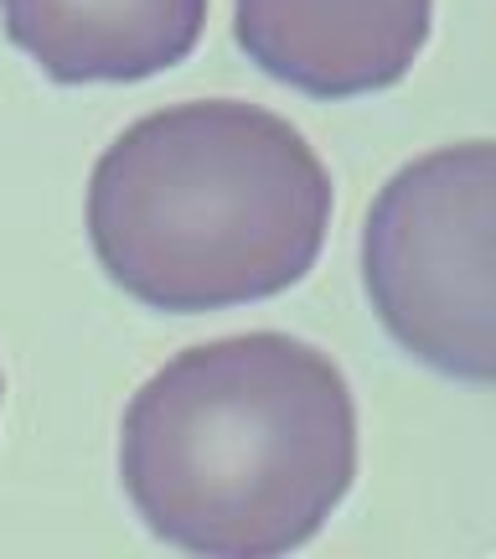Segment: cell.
<instances>
[{
  "label": "cell",
  "instance_id": "5b68a950",
  "mask_svg": "<svg viewBox=\"0 0 496 559\" xmlns=\"http://www.w3.org/2000/svg\"><path fill=\"white\" fill-rule=\"evenodd\" d=\"M0 26L52 83H140L192 58L207 0H0Z\"/></svg>",
  "mask_w": 496,
  "mask_h": 559
},
{
  "label": "cell",
  "instance_id": "7a4b0ae2",
  "mask_svg": "<svg viewBox=\"0 0 496 559\" xmlns=\"http://www.w3.org/2000/svg\"><path fill=\"white\" fill-rule=\"evenodd\" d=\"M331 177L290 120L192 99L124 130L88 181L99 270L150 311L197 317L269 300L311 275Z\"/></svg>",
  "mask_w": 496,
  "mask_h": 559
},
{
  "label": "cell",
  "instance_id": "6da1fadb",
  "mask_svg": "<svg viewBox=\"0 0 496 559\" xmlns=\"http://www.w3.org/2000/svg\"><path fill=\"white\" fill-rule=\"evenodd\" d=\"M358 477L347 373L290 332L186 347L140 383L120 481L156 539L207 559L311 544Z\"/></svg>",
  "mask_w": 496,
  "mask_h": 559
},
{
  "label": "cell",
  "instance_id": "3957f363",
  "mask_svg": "<svg viewBox=\"0 0 496 559\" xmlns=\"http://www.w3.org/2000/svg\"><path fill=\"white\" fill-rule=\"evenodd\" d=\"M362 285L388 337L435 373H496V151L439 145L388 177L362 228Z\"/></svg>",
  "mask_w": 496,
  "mask_h": 559
},
{
  "label": "cell",
  "instance_id": "277c9868",
  "mask_svg": "<svg viewBox=\"0 0 496 559\" xmlns=\"http://www.w3.org/2000/svg\"><path fill=\"white\" fill-rule=\"evenodd\" d=\"M435 0H233V37L258 73L311 99H358L409 79Z\"/></svg>",
  "mask_w": 496,
  "mask_h": 559
},
{
  "label": "cell",
  "instance_id": "8992f818",
  "mask_svg": "<svg viewBox=\"0 0 496 559\" xmlns=\"http://www.w3.org/2000/svg\"><path fill=\"white\" fill-rule=\"evenodd\" d=\"M0 394H5V383H0Z\"/></svg>",
  "mask_w": 496,
  "mask_h": 559
}]
</instances>
